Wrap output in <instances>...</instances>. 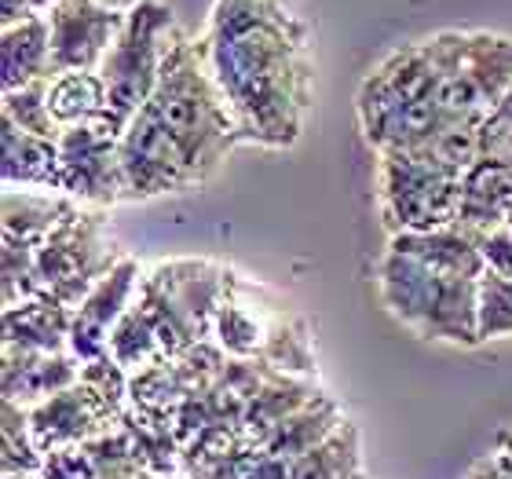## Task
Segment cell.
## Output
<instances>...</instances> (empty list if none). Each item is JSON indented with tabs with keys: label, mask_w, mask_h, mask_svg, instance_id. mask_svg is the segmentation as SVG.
Wrapping results in <instances>:
<instances>
[{
	"label": "cell",
	"mask_w": 512,
	"mask_h": 479,
	"mask_svg": "<svg viewBox=\"0 0 512 479\" xmlns=\"http://www.w3.org/2000/svg\"><path fill=\"white\" fill-rule=\"evenodd\" d=\"M15 479H44V476H41V472H37V476H15Z\"/></svg>",
	"instance_id": "obj_39"
},
{
	"label": "cell",
	"mask_w": 512,
	"mask_h": 479,
	"mask_svg": "<svg viewBox=\"0 0 512 479\" xmlns=\"http://www.w3.org/2000/svg\"><path fill=\"white\" fill-rule=\"evenodd\" d=\"M44 469V454L33 439L30 410L4 399V425H0V472L4 479L37 476Z\"/></svg>",
	"instance_id": "obj_28"
},
{
	"label": "cell",
	"mask_w": 512,
	"mask_h": 479,
	"mask_svg": "<svg viewBox=\"0 0 512 479\" xmlns=\"http://www.w3.org/2000/svg\"><path fill=\"white\" fill-rule=\"evenodd\" d=\"M494 450H498V454H502V458L512 465V428H505V432H498V439H494Z\"/></svg>",
	"instance_id": "obj_37"
},
{
	"label": "cell",
	"mask_w": 512,
	"mask_h": 479,
	"mask_svg": "<svg viewBox=\"0 0 512 479\" xmlns=\"http://www.w3.org/2000/svg\"><path fill=\"white\" fill-rule=\"evenodd\" d=\"M99 479H165V476H158V472H147V469H139V465H125V469H110V472H103Z\"/></svg>",
	"instance_id": "obj_36"
},
{
	"label": "cell",
	"mask_w": 512,
	"mask_h": 479,
	"mask_svg": "<svg viewBox=\"0 0 512 479\" xmlns=\"http://www.w3.org/2000/svg\"><path fill=\"white\" fill-rule=\"evenodd\" d=\"M461 183L465 172L432 147L377 154L374 194L388 238L458 224Z\"/></svg>",
	"instance_id": "obj_6"
},
{
	"label": "cell",
	"mask_w": 512,
	"mask_h": 479,
	"mask_svg": "<svg viewBox=\"0 0 512 479\" xmlns=\"http://www.w3.org/2000/svg\"><path fill=\"white\" fill-rule=\"evenodd\" d=\"M128 377L118 362L103 359L85 362L81 381L70 384L66 392L30 406V428L41 454L70 443H88L118 425L128 410Z\"/></svg>",
	"instance_id": "obj_10"
},
{
	"label": "cell",
	"mask_w": 512,
	"mask_h": 479,
	"mask_svg": "<svg viewBox=\"0 0 512 479\" xmlns=\"http://www.w3.org/2000/svg\"><path fill=\"white\" fill-rule=\"evenodd\" d=\"M344 421H348V417H344V410L337 406V399L322 392V395H315L304 410H297V414L289 417V421H282L260 447H264L267 454H275V458L293 465V461H300L308 450L319 447L322 439L330 436L333 428H341Z\"/></svg>",
	"instance_id": "obj_26"
},
{
	"label": "cell",
	"mask_w": 512,
	"mask_h": 479,
	"mask_svg": "<svg viewBox=\"0 0 512 479\" xmlns=\"http://www.w3.org/2000/svg\"><path fill=\"white\" fill-rule=\"evenodd\" d=\"M77 202L55 191H26V187H4V242L41 249L52 231L74 213Z\"/></svg>",
	"instance_id": "obj_22"
},
{
	"label": "cell",
	"mask_w": 512,
	"mask_h": 479,
	"mask_svg": "<svg viewBox=\"0 0 512 479\" xmlns=\"http://www.w3.org/2000/svg\"><path fill=\"white\" fill-rule=\"evenodd\" d=\"M48 110L55 125H107V85L99 70H63L48 77Z\"/></svg>",
	"instance_id": "obj_25"
},
{
	"label": "cell",
	"mask_w": 512,
	"mask_h": 479,
	"mask_svg": "<svg viewBox=\"0 0 512 479\" xmlns=\"http://www.w3.org/2000/svg\"><path fill=\"white\" fill-rule=\"evenodd\" d=\"M125 249L110 235L107 209L77 205L52 238L37 249V297L77 311L81 300L125 260Z\"/></svg>",
	"instance_id": "obj_9"
},
{
	"label": "cell",
	"mask_w": 512,
	"mask_h": 479,
	"mask_svg": "<svg viewBox=\"0 0 512 479\" xmlns=\"http://www.w3.org/2000/svg\"><path fill=\"white\" fill-rule=\"evenodd\" d=\"M227 355L216 341L194 344L191 352L176 355V359L150 366V370L136 373L128 381V403L147 410V414L169 417L176 425V410H180L191 395L205 392L209 384H216V377L227 370Z\"/></svg>",
	"instance_id": "obj_15"
},
{
	"label": "cell",
	"mask_w": 512,
	"mask_h": 479,
	"mask_svg": "<svg viewBox=\"0 0 512 479\" xmlns=\"http://www.w3.org/2000/svg\"><path fill=\"white\" fill-rule=\"evenodd\" d=\"M289 479H366L363 469V436L355 421L333 428L319 447L293 461Z\"/></svg>",
	"instance_id": "obj_27"
},
{
	"label": "cell",
	"mask_w": 512,
	"mask_h": 479,
	"mask_svg": "<svg viewBox=\"0 0 512 479\" xmlns=\"http://www.w3.org/2000/svg\"><path fill=\"white\" fill-rule=\"evenodd\" d=\"M0 132V180L4 187L59 194V143L30 136L4 121Z\"/></svg>",
	"instance_id": "obj_21"
},
{
	"label": "cell",
	"mask_w": 512,
	"mask_h": 479,
	"mask_svg": "<svg viewBox=\"0 0 512 479\" xmlns=\"http://www.w3.org/2000/svg\"><path fill=\"white\" fill-rule=\"evenodd\" d=\"M512 224V161L480 158L461 183L458 227L472 235H491Z\"/></svg>",
	"instance_id": "obj_19"
},
{
	"label": "cell",
	"mask_w": 512,
	"mask_h": 479,
	"mask_svg": "<svg viewBox=\"0 0 512 479\" xmlns=\"http://www.w3.org/2000/svg\"><path fill=\"white\" fill-rule=\"evenodd\" d=\"M44 15H48V30H52L55 74L99 70L125 26V11L107 8L99 0H59Z\"/></svg>",
	"instance_id": "obj_14"
},
{
	"label": "cell",
	"mask_w": 512,
	"mask_h": 479,
	"mask_svg": "<svg viewBox=\"0 0 512 479\" xmlns=\"http://www.w3.org/2000/svg\"><path fill=\"white\" fill-rule=\"evenodd\" d=\"M44 479H99L103 469L92 458V450L85 443H70V447H55L44 454Z\"/></svg>",
	"instance_id": "obj_32"
},
{
	"label": "cell",
	"mask_w": 512,
	"mask_h": 479,
	"mask_svg": "<svg viewBox=\"0 0 512 479\" xmlns=\"http://www.w3.org/2000/svg\"><path fill=\"white\" fill-rule=\"evenodd\" d=\"M147 110L176 139L183 158L191 161L198 187L213 180L216 172L224 169L227 154L242 143L231 107H227L224 92L213 77V66H209L205 41L191 33L176 37Z\"/></svg>",
	"instance_id": "obj_3"
},
{
	"label": "cell",
	"mask_w": 512,
	"mask_h": 479,
	"mask_svg": "<svg viewBox=\"0 0 512 479\" xmlns=\"http://www.w3.org/2000/svg\"><path fill=\"white\" fill-rule=\"evenodd\" d=\"M465 479H512V465L491 447V454H483V458L465 472Z\"/></svg>",
	"instance_id": "obj_35"
},
{
	"label": "cell",
	"mask_w": 512,
	"mask_h": 479,
	"mask_svg": "<svg viewBox=\"0 0 512 479\" xmlns=\"http://www.w3.org/2000/svg\"><path fill=\"white\" fill-rule=\"evenodd\" d=\"M322 395L319 381H311V377H293V373H278L271 370L267 373L264 388L256 392V399L249 403L246 417H242V432L249 436V443H264L271 432H275L282 421L304 410V406Z\"/></svg>",
	"instance_id": "obj_24"
},
{
	"label": "cell",
	"mask_w": 512,
	"mask_h": 479,
	"mask_svg": "<svg viewBox=\"0 0 512 479\" xmlns=\"http://www.w3.org/2000/svg\"><path fill=\"white\" fill-rule=\"evenodd\" d=\"M205 52L224 92L238 139L289 150L311 107V33L282 0H213Z\"/></svg>",
	"instance_id": "obj_1"
},
{
	"label": "cell",
	"mask_w": 512,
	"mask_h": 479,
	"mask_svg": "<svg viewBox=\"0 0 512 479\" xmlns=\"http://www.w3.org/2000/svg\"><path fill=\"white\" fill-rule=\"evenodd\" d=\"M55 4H59V0H30V8L37 11V15H44V11L55 8Z\"/></svg>",
	"instance_id": "obj_38"
},
{
	"label": "cell",
	"mask_w": 512,
	"mask_h": 479,
	"mask_svg": "<svg viewBox=\"0 0 512 479\" xmlns=\"http://www.w3.org/2000/svg\"><path fill=\"white\" fill-rule=\"evenodd\" d=\"M480 337L483 341L512 337V282L491 271L483 275L480 286Z\"/></svg>",
	"instance_id": "obj_31"
},
{
	"label": "cell",
	"mask_w": 512,
	"mask_h": 479,
	"mask_svg": "<svg viewBox=\"0 0 512 479\" xmlns=\"http://www.w3.org/2000/svg\"><path fill=\"white\" fill-rule=\"evenodd\" d=\"M85 362L74 352H26V348H4L0 366V388L4 399L19 406H37L52 395L66 392L70 384L81 381Z\"/></svg>",
	"instance_id": "obj_18"
},
{
	"label": "cell",
	"mask_w": 512,
	"mask_h": 479,
	"mask_svg": "<svg viewBox=\"0 0 512 479\" xmlns=\"http://www.w3.org/2000/svg\"><path fill=\"white\" fill-rule=\"evenodd\" d=\"M0 304L4 308H15L22 300L37 297V249H26V245L4 242V253H0Z\"/></svg>",
	"instance_id": "obj_30"
},
{
	"label": "cell",
	"mask_w": 512,
	"mask_h": 479,
	"mask_svg": "<svg viewBox=\"0 0 512 479\" xmlns=\"http://www.w3.org/2000/svg\"><path fill=\"white\" fill-rule=\"evenodd\" d=\"M0 114H4L8 125L22 128V132H30V136L55 139V143L63 136V128L55 125L52 110H48V81H33V85H26V88L4 92Z\"/></svg>",
	"instance_id": "obj_29"
},
{
	"label": "cell",
	"mask_w": 512,
	"mask_h": 479,
	"mask_svg": "<svg viewBox=\"0 0 512 479\" xmlns=\"http://www.w3.org/2000/svg\"><path fill=\"white\" fill-rule=\"evenodd\" d=\"M509 227H512V224H509Z\"/></svg>",
	"instance_id": "obj_40"
},
{
	"label": "cell",
	"mask_w": 512,
	"mask_h": 479,
	"mask_svg": "<svg viewBox=\"0 0 512 479\" xmlns=\"http://www.w3.org/2000/svg\"><path fill=\"white\" fill-rule=\"evenodd\" d=\"M480 154L483 158L512 161V88L502 96V103L483 118L480 125Z\"/></svg>",
	"instance_id": "obj_33"
},
{
	"label": "cell",
	"mask_w": 512,
	"mask_h": 479,
	"mask_svg": "<svg viewBox=\"0 0 512 479\" xmlns=\"http://www.w3.org/2000/svg\"><path fill=\"white\" fill-rule=\"evenodd\" d=\"M52 66V30L48 15H33L19 26H4L0 33V88L15 92L33 81H48Z\"/></svg>",
	"instance_id": "obj_20"
},
{
	"label": "cell",
	"mask_w": 512,
	"mask_h": 479,
	"mask_svg": "<svg viewBox=\"0 0 512 479\" xmlns=\"http://www.w3.org/2000/svg\"><path fill=\"white\" fill-rule=\"evenodd\" d=\"M180 33L165 0H136L132 8H125V26L99 66L107 85V128L114 136H121L128 121L150 103L161 66Z\"/></svg>",
	"instance_id": "obj_8"
},
{
	"label": "cell",
	"mask_w": 512,
	"mask_h": 479,
	"mask_svg": "<svg viewBox=\"0 0 512 479\" xmlns=\"http://www.w3.org/2000/svg\"><path fill=\"white\" fill-rule=\"evenodd\" d=\"M213 341L224 348L227 359L267 362L278 373L319 381L308 326L264 286L238 275L235 267H227V289L213 322Z\"/></svg>",
	"instance_id": "obj_5"
},
{
	"label": "cell",
	"mask_w": 512,
	"mask_h": 479,
	"mask_svg": "<svg viewBox=\"0 0 512 479\" xmlns=\"http://www.w3.org/2000/svg\"><path fill=\"white\" fill-rule=\"evenodd\" d=\"M143 278H147V271L139 267L136 256H125V260L81 300V308L74 311V330H70V352H74L77 359L92 362L107 355L110 333H114V326L121 322V315L132 308V300H136Z\"/></svg>",
	"instance_id": "obj_16"
},
{
	"label": "cell",
	"mask_w": 512,
	"mask_h": 479,
	"mask_svg": "<svg viewBox=\"0 0 512 479\" xmlns=\"http://www.w3.org/2000/svg\"><path fill=\"white\" fill-rule=\"evenodd\" d=\"M118 158L125 202H150L161 194H183L198 187L191 161L183 158L176 139L161 128V121L147 107L118 136Z\"/></svg>",
	"instance_id": "obj_12"
},
{
	"label": "cell",
	"mask_w": 512,
	"mask_h": 479,
	"mask_svg": "<svg viewBox=\"0 0 512 479\" xmlns=\"http://www.w3.org/2000/svg\"><path fill=\"white\" fill-rule=\"evenodd\" d=\"M436 66L439 107L454 125H483L512 88V37L487 30H443L425 37Z\"/></svg>",
	"instance_id": "obj_7"
},
{
	"label": "cell",
	"mask_w": 512,
	"mask_h": 479,
	"mask_svg": "<svg viewBox=\"0 0 512 479\" xmlns=\"http://www.w3.org/2000/svg\"><path fill=\"white\" fill-rule=\"evenodd\" d=\"M147 278L172 300V308L191 322L202 341H213L216 311L224 304L227 289V267L213 260H161L150 267Z\"/></svg>",
	"instance_id": "obj_17"
},
{
	"label": "cell",
	"mask_w": 512,
	"mask_h": 479,
	"mask_svg": "<svg viewBox=\"0 0 512 479\" xmlns=\"http://www.w3.org/2000/svg\"><path fill=\"white\" fill-rule=\"evenodd\" d=\"M480 249L487 271L512 282V227H498L491 235H480Z\"/></svg>",
	"instance_id": "obj_34"
},
{
	"label": "cell",
	"mask_w": 512,
	"mask_h": 479,
	"mask_svg": "<svg viewBox=\"0 0 512 479\" xmlns=\"http://www.w3.org/2000/svg\"><path fill=\"white\" fill-rule=\"evenodd\" d=\"M355 118L374 154L421 150L454 125L439 107L436 66L428 59L425 37L399 44L363 77L355 92Z\"/></svg>",
	"instance_id": "obj_4"
},
{
	"label": "cell",
	"mask_w": 512,
	"mask_h": 479,
	"mask_svg": "<svg viewBox=\"0 0 512 479\" xmlns=\"http://www.w3.org/2000/svg\"><path fill=\"white\" fill-rule=\"evenodd\" d=\"M59 194L85 209H110L125 202L118 136L107 125L66 128L59 136Z\"/></svg>",
	"instance_id": "obj_13"
},
{
	"label": "cell",
	"mask_w": 512,
	"mask_h": 479,
	"mask_svg": "<svg viewBox=\"0 0 512 479\" xmlns=\"http://www.w3.org/2000/svg\"><path fill=\"white\" fill-rule=\"evenodd\" d=\"M194 344H202L198 330L172 308V300L150 278H143L132 308L121 315V322L110 333L107 355L128 377H136L150 366H161V362L191 352Z\"/></svg>",
	"instance_id": "obj_11"
},
{
	"label": "cell",
	"mask_w": 512,
	"mask_h": 479,
	"mask_svg": "<svg viewBox=\"0 0 512 479\" xmlns=\"http://www.w3.org/2000/svg\"><path fill=\"white\" fill-rule=\"evenodd\" d=\"M70 330H74V311L48 297H33L15 308H4V348L70 352Z\"/></svg>",
	"instance_id": "obj_23"
},
{
	"label": "cell",
	"mask_w": 512,
	"mask_h": 479,
	"mask_svg": "<svg viewBox=\"0 0 512 479\" xmlns=\"http://www.w3.org/2000/svg\"><path fill=\"white\" fill-rule=\"evenodd\" d=\"M483 275L480 235L465 227L395 235L377 260V297L421 341L476 348Z\"/></svg>",
	"instance_id": "obj_2"
}]
</instances>
